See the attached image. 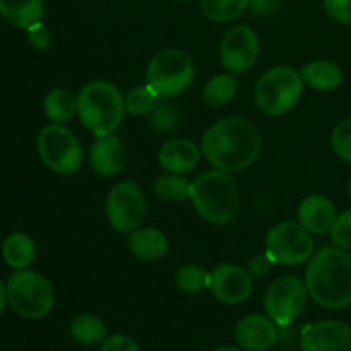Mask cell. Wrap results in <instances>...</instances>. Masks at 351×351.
Listing matches in <instances>:
<instances>
[{"label":"cell","instance_id":"14","mask_svg":"<svg viewBox=\"0 0 351 351\" xmlns=\"http://www.w3.org/2000/svg\"><path fill=\"white\" fill-rule=\"evenodd\" d=\"M302 351H351V326L343 321H321L302 331Z\"/></svg>","mask_w":351,"mask_h":351},{"label":"cell","instance_id":"22","mask_svg":"<svg viewBox=\"0 0 351 351\" xmlns=\"http://www.w3.org/2000/svg\"><path fill=\"white\" fill-rule=\"evenodd\" d=\"M302 77L311 88L317 91H331L343 81V72L338 64L331 60H315L302 69Z\"/></svg>","mask_w":351,"mask_h":351},{"label":"cell","instance_id":"6","mask_svg":"<svg viewBox=\"0 0 351 351\" xmlns=\"http://www.w3.org/2000/svg\"><path fill=\"white\" fill-rule=\"evenodd\" d=\"M10 308L24 319H43L53 308L55 291L50 281L36 271L19 269L7 280Z\"/></svg>","mask_w":351,"mask_h":351},{"label":"cell","instance_id":"24","mask_svg":"<svg viewBox=\"0 0 351 351\" xmlns=\"http://www.w3.org/2000/svg\"><path fill=\"white\" fill-rule=\"evenodd\" d=\"M69 331H71L72 339L82 346L99 345L108 338V329L105 322L91 314H81L72 319Z\"/></svg>","mask_w":351,"mask_h":351},{"label":"cell","instance_id":"29","mask_svg":"<svg viewBox=\"0 0 351 351\" xmlns=\"http://www.w3.org/2000/svg\"><path fill=\"white\" fill-rule=\"evenodd\" d=\"M158 98L160 96L149 88V86H137V88L130 89L125 96V112H129L130 115L141 117L146 115L153 110V106L156 105Z\"/></svg>","mask_w":351,"mask_h":351},{"label":"cell","instance_id":"5","mask_svg":"<svg viewBox=\"0 0 351 351\" xmlns=\"http://www.w3.org/2000/svg\"><path fill=\"white\" fill-rule=\"evenodd\" d=\"M304 93V77L288 65H276L264 72L254 89V99L261 112L278 117L290 112Z\"/></svg>","mask_w":351,"mask_h":351},{"label":"cell","instance_id":"10","mask_svg":"<svg viewBox=\"0 0 351 351\" xmlns=\"http://www.w3.org/2000/svg\"><path fill=\"white\" fill-rule=\"evenodd\" d=\"M106 218L115 232L132 233L146 215V197L139 184L123 180L113 185L106 197Z\"/></svg>","mask_w":351,"mask_h":351},{"label":"cell","instance_id":"9","mask_svg":"<svg viewBox=\"0 0 351 351\" xmlns=\"http://www.w3.org/2000/svg\"><path fill=\"white\" fill-rule=\"evenodd\" d=\"M266 254L274 264L300 266L314 254V239L300 223L283 221L274 225L266 235Z\"/></svg>","mask_w":351,"mask_h":351},{"label":"cell","instance_id":"19","mask_svg":"<svg viewBox=\"0 0 351 351\" xmlns=\"http://www.w3.org/2000/svg\"><path fill=\"white\" fill-rule=\"evenodd\" d=\"M129 250L137 259L154 263L167 256L168 239L158 228H137L129 237Z\"/></svg>","mask_w":351,"mask_h":351},{"label":"cell","instance_id":"30","mask_svg":"<svg viewBox=\"0 0 351 351\" xmlns=\"http://www.w3.org/2000/svg\"><path fill=\"white\" fill-rule=\"evenodd\" d=\"M178 112L170 101H156L149 112V122L154 130L161 134H171L178 127Z\"/></svg>","mask_w":351,"mask_h":351},{"label":"cell","instance_id":"38","mask_svg":"<svg viewBox=\"0 0 351 351\" xmlns=\"http://www.w3.org/2000/svg\"><path fill=\"white\" fill-rule=\"evenodd\" d=\"M7 304H9V300H7V285L0 280V315H2Z\"/></svg>","mask_w":351,"mask_h":351},{"label":"cell","instance_id":"36","mask_svg":"<svg viewBox=\"0 0 351 351\" xmlns=\"http://www.w3.org/2000/svg\"><path fill=\"white\" fill-rule=\"evenodd\" d=\"M273 264L274 263L269 259V256H267L266 252H264V254H257V256H254L252 259H250L247 271H249L250 276L261 278V276H264V274L269 273L271 266H273Z\"/></svg>","mask_w":351,"mask_h":351},{"label":"cell","instance_id":"1","mask_svg":"<svg viewBox=\"0 0 351 351\" xmlns=\"http://www.w3.org/2000/svg\"><path fill=\"white\" fill-rule=\"evenodd\" d=\"M201 151L216 170L237 173L254 165L259 156L261 132L245 117H225L206 130Z\"/></svg>","mask_w":351,"mask_h":351},{"label":"cell","instance_id":"13","mask_svg":"<svg viewBox=\"0 0 351 351\" xmlns=\"http://www.w3.org/2000/svg\"><path fill=\"white\" fill-rule=\"evenodd\" d=\"M211 288L215 298L221 304L239 305L245 302L252 293V280L249 271L237 264L223 263L211 273Z\"/></svg>","mask_w":351,"mask_h":351},{"label":"cell","instance_id":"26","mask_svg":"<svg viewBox=\"0 0 351 351\" xmlns=\"http://www.w3.org/2000/svg\"><path fill=\"white\" fill-rule=\"evenodd\" d=\"M237 88H239V81L233 74H218L215 77L209 79L204 86V101L209 106H225L235 96Z\"/></svg>","mask_w":351,"mask_h":351},{"label":"cell","instance_id":"23","mask_svg":"<svg viewBox=\"0 0 351 351\" xmlns=\"http://www.w3.org/2000/svg\"><path fill=\"white\" fill-rule=\"evenodd\" d=\"M43 110L51 123H67L77 113V96L65 88L51 89L45 96Z\"/></svg>","mask_w":351,"mask_h":351},{"label":"cell","instance_id":"15","mask_svg":"<svg viewBox=\"0 0 351 351\" xmlns=\"http://www.w3.org/2000/svg\"><path fill=\"white\" fill-rule=\"evenodd\" d=\"M127 160L125 144L115 134L96 137L89 149L91 167L99 177H115L122 171Z\"/></svg>","mask_w":351,"mask_h":351},{"label":"cell","instance_id":"33","mask_svg":"<svg viewBox=\"0 0 351 351\" xmlns=\"http://www.w3.org/2000/svg\"><path fill=\"white\" fill-rule=\"evenodd\" d=\"M324 10L335 23L351 24V0H324Z\"/></svg>","mask_w":351,"mask_h":351},{"label":"cell","instance_id":"34","mask_svg":"<svg viewBox=\"0 0 351 351\" xmlns=\"http://www.w3.org/2000/svg\"><path fill=\"white\" fill-rule=\"evenodd\" d=\"M26 33H27V41H29V45L34 48V50L43 51L51 45L50 29H48L41 21L40 23L33 24L29 29H26Z\"/></svg>","mask_w":351,"mask_h":351},{"label":"cell","instance_id":"39","mask_svg":"<svg viewBox=\"0 0 351 351\" xmlns=\"http://www.w3.org/2000/svg\"><path fill=\"white\" fill-rule=\"evenodd\" d=\"M215 351H245V350H242L240 346H239V348H237V346H221V348H218Z\"/></svg>","mask_w":351,"mask_h":351},{"label":"cell","instance_id":"40","mask_svg":"<svg viewBox=\"0 0 351 351\" xmlns=\"http://www.w3.org/2000/svg\"><path fill=\"white\" fill-rule=\"evenodd\" d=\"M348 194H350V199H351V178H350V182H348Z\"/></svg>","mask_w":351,"mask_h":351},{"label":"cell","instance_id":"35","mask_svg":"<svg viewBox=\"0 0 351 351\" xmlns=\"http://www.w3.org/2000/svg\"><path fill=\"white\" fill-rule=\"evenodd\" d=\"M101 351H141V348L129 336L112 335L101 343Z\"/></svg>","mask_w":351,"mask_h":351},{"label":"cell","instance_id":"18","mask_svg":"<svg viewBox=\"0 0 351 351\" xmlns=\"http://www.w3.org/2000/svg\"><path fill=\"white\" fill-rule=\"evenodd\" d=\"M338 213L335 204L324 195H308L300 202L298 208V223L312 235H324L331 232Z\"/></svg>","mask_w":351,"mask_h":351},{"label":"cell","instance_id":"12","mask_svg":"<svg viewBox=\"0 0 351 351\" xmlns=\"http://www.w3.org/2000/svg\"><path fill=\"white\" fill-rule=\"evenodd\" d=\"M259 36L250 26L240 24L223 36L219 45V60L230 74L250 71L259 58Z\"/></svg>","mask_w":351,"mask_h":351},{"label":"cell","instance_id":"31","mask_svg":"<svg viewBox=\"0 0 351 351\" xmlns=\"http://www.w3.org/2000/svg\"><path fill=\"white\" fill-rule=\"evenodd\" d=\"M331 146L343 161L351 163V117L341 120L331 134Z\"/></svg>","mask_w":351,"mask_h":351},{"label":"cell","instance_id":"8","mask_svg":"<svg viewBox=\"0 0 351 351\" xmlns=\"http://www.w3.org/2000/svg\"><path fill=\"white\" fill-rule=\"evenodd\" d=\"M36 149L41 161L58 175H74L81 168L82 147L72 130L50 123L38 134Z\"/></svg>","mask_w":351,"mask_h":351},{"label":"cell","instance_id":"4","mask_svg":"<svg viewBox=\"0 0 351 351\" xmlns=\"http://www.w3.org/2000/svg\"><path fill=\"white\" fill-rule=\"evenodd\" d=\"M77 115L82 125L96 137L113 134L125 115V98L115 84L93 81L77 95Z\"/></svg>","mask_w":351,"mask_h":351},{"label":"cell","instance_id":"2","mask_svg":"<svg viewBox=\"0 0 351 351\" xmlns=\"http://www.w3.org/2000/svg\"><path fill=\"white\" fill-rule=\"evenodd\" d=\"M305 287L312 300L329 311L351 305V254L336 245L322 247L308 261Z\"/></svg>","mask_w":351,"mask_h":351},{"label":"cell","instance_id":"25","mask_svg":"<svg viewBox=\"0 0 351 351\" xmlns=\"http://www.w3.org/2000/svg\"><path fill=\"white\" fill-rule=\"evenodd\" d=\"M201 12L213 23L235 21L249 9V0H201Z\"/></svg>","mask_w":351,"mask_h":351},{"label":"cell","instance_id":"21","mask_svg":"<svg viewBox=\"0 0 351 351\" xmlns=\"http://www.w3.org/2000/svg\"><path fill=\"white\" fill-rule=\"evenodd\" d=\"M36 256V245L33 239L23 232L10 233L2 243V257L12 269H27Z\"/></svg>","mask_w":351,"mask_h":351},{"label":"cell","instance_id":"28","mask_svg":"<svg viewBox=\"0 0 351 351\" xmlns=\"http://www.w3.org/2000/svg\"><path fill=\"white\" fill-rule=\"evenodd\" d=\"M175 285L180 291L195 295L211 285V274L199 264H185L175 274Z\"/></svg>","mask_w":351,"mask_h":351},{"label":"cell","instance_id":"37","mask_svg":"<svg viewBox=\"0 0 351 351\" xmlns=\"http://www.w3.org/2000/svg\"><path fill=\"white\" fill-rule=\"evenodd\" d=\"M249 9L256 16H273L280 9V0H249Z\"/></svg>","mask_w":351,"mask_h":351},{"label":"cell","instance_id":"3","mask_svg":"<svg viewBox=\"0 0 351 351\" xmlns=\"http://www.w3.org/2000/svg\"><path fill=\"white\" fill-rule=\"evenodd\" d=\"M191 201L197 215L213 225H225L237 216L240 191L235 178L221 170H209L191 184Z\"/></svg>","mask_w":351,"mask_h":351},{"label":"cell","instance_id":"20","mask_svg":"<svg viewBox=\"0 0 351 351\" xmlns=\"http://www.w3.org/2000/svg\"><path fill=\"white\" fill-rule=\"evenodd\" d=\"M45 14L43 0H0V16L19 29H29Z\"/></svg>","mask_w":351,"mask_h":351},{"label":"cell","instance_id":"16","mask_svg":"<svg viewBox=\"0 0 351 351\" xmlns=\"http://www.w3.org/2000/svg\"><path fill=\"white\" fill-rule=\"evenodd\" d=\"M276 324L269 317L252 314L240 319L235 328L237 345L245 351H266L276 343Z\"/></svg>","mask_w":351,"mask_h":351},{"label":"cell","instance_id":"11","mask_svg":"<svg viewBox=\"0 0 351 351\" xmlns=\"http://www.w3.org/2000/svg\"><path fill=\"white\" fill-rule=\"evenodd\" d=\"M307 287L297 276H281L264 293V308L276 326H290L297 321L307 304Z\"/></svg>","mask_w":351,"mask_h":351},{"label":"cell","instance_id":"41","mask_svg":"<svg viewBox=\"0 0 351 351\" xmlns=\"http://www.w3.org/2000/svg\"><path fill=\"white\" fill-rule=\"evenodd\" d=\"M177 2H185V0H177Z\"/></svg>","mask_w":351,"mask_h":351},{"label":"cell","instance_id":"7","mask_svg":"<svg viewBox=\"0 0 351 351\" xmlns=\"http://www.w3.org/2000/svg\"><path fill=\"white\" fill-rule=\"evenodd\" d=\"M194 62L178 48L161 50L151 58L146 82L160 98H175L187 91L194 82Z\"/></svg>","mask_w":351,"mask_h":351},{"label":"cell","instance_id":"32","mask_svg":"<svg viewBox=\"0 0 351 351\" xmlns=\"http://www.w3.org/2000/svg\"><path fill=\"white\" fill-rule=\"evenodd\" d=\"M329 235L336 247H341L345 250L351 249V209H346L341 215H338Z\"/></svg>","mask_w":351,"mask_h":351},{"label":"cell","instance_id":"17","mask_svg":"<svg viewBox=\"0 0 351 351\" xmlns=\"http://www.w3.org/2000/svg\"><path fill=\"white\" fill-rule=\"evenodd\" d=\"M202 156L201 147L189 139L168 141L158 153V163L167 173H189L199 165Z\"/></svg>","mask_w":351,"mask_h":351},{"label":"cell","instance_id":"27","mask_svg":"<svg viewBox=\"0 0 351 351\" xmlns=\"http://www.w3.org/2000/svg\"><path fill=\"white\" fill-rule=\"evenodd\" d=\"M153 191L161 201L184 202L191 197V182L177 173L160 175L153 182Z\"/></svg>","mask_w":351,"mask_h":351}]
</instances>
